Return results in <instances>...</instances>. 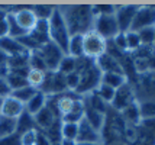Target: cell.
Returning a JSON list of instances; mask_svg holds the SVG:
<instances>
[{
	"label": "cell",
	"mask_w": 155,
	"mask_h": 145,
	"mask_svg": "<svg viewBox=\"0 0 155 145\" xmlns=\"http://www.w3.org/2000/svg\"><path fill=\"white\" fill-rule=\"evenodd\" d=\"M126 83H128V77L123 73H103L101 74V84H106L115 90L120 89Z\"/></svg>",
	"instance_id": "obj_18"
},
{
	"label": "cell",
	"mask_w": 155,
	"mask_h": 145,
	"mask_svg": "<svg viewBox=\"0 0 155 145\" xmlns=\"http://www.w3.org/2000/svg\"><path fill=\"white\" fill-rule=\"evenodd\" d=\"M152 47H154V48H155V38H154V45H152Z\"/></svg>",
	"instance_id": "obj_43"
},
{
	"label": "cell",
	"mask_w": 155,
	"mask_h": 145,
	"mask_svg": "<svg viewBox=\"0 0 155 145\" xmlns=\"http://www.w3.org/2000/svg\"><path fill=\"white\" fill-rule=\"evenodd\" d=\"M93 26L97 35H100L104 41H112L116 35L119 34V26H117V22H116L115 15H109V16H97L94 18L93 22Z\"/></svg>",
	"instance_id": "obj_5"
},
{
	"label": "cell",
	"mask_w": 155,
	"mask_h": 145,
	"mask_svg": "<svg viewBox=\"0 0 155 145\" xmlns=\"http://www.w3.org/2000/svg\"><path fill=\"white\" fill-rule=\"evenodd\" d=\"M138 36L141 39L142 47H152L154 45V38H155V26L154 28H145L138 31Z\"/></svg>",
	"instance_id": "obj_30"
},
{
	"label": "cell",
	"mask_w": 155,
	"mask_h": 145,
	"mask_svg": "<svg viewBox=\"0 0 155 145\" xmlns=\"http://www.w3.org/2000/svg\"><path fill=\"white\" fill-rule=\"evenodd\" d=\"M0 52L9 57H15V55H20V54H28V51L18 39L10 38V36H5L0 39Z\"/></svg>",
	"instance_id": "obj_13"
},
{
	"label": "cell",
	"mask_w": 155,
	"mask_h": 145,
	"mask_svg": "<svg viewBox=\"0 0 155 145\" xmlns=\"http://www.w3.org/2000/svg\"><path fill=\"white\" fill-rule=\"evenodd\" d=\"M78 83H80V74L71 73V74H67V76H65V86H67V90L75 91Z\"/></svg>",
	"instance_id": "obj_37"
},
{
	"label": "cell",
	"mask_w": 155,
	"mask_h": 145,
	"mask_svg": "<svg viewBox=\"0 0 155 145\" xmlns=\"http://www.w3.org/2000/svg\"><path fill=\"white\" fill-rule=\"evenodd\" d=\"M135 91H134V87L132 84H123L120 89H117L115 91V97L112 100V107L117 112H122L123 109H126L129 104H132L135 102Z\"/></svg>",
	"instance_id": "obj_9"
},
{
	"label": "cell",
	"mask_w": 155,
	"mask_h": 145,
	"mask_svg": "<svg viewBox=\"0 0 155 145\" xmlns=\"http://www.w3.org/2000/svg\"><path fill=\"white\" fill-rule=\"evenodd\" d=\"M75 145H104V144H94V142H77Z\"/></svg>",
	"instance_id": "obj_42"
},
{
	"label": "cell",
	"mask_w": 155,
	"mask_h": 145,
	"mask_svg": "<svg viewBox=\"0 0 155 145\" xmlns=\"http://www.w3.org/2000/svg\"><path fill=\"white\" fill-rule=\"evenodd\" d=\"M25 112V104L20 103L19 100H16L12 96H5L2 99L0 104V116L10 117V119H18V117Z\"/></svg>",
	"instance_id": "obj_11"
},
{
	"label": "cell",
	"mask_w": 155,
	"mask_h": 145,
	"mask_svg": "<svg viewBox=\"0 0 155 145\" xmlns=\"http://www.w3.org/2000/svg\"><path fill=\"white\" fill-rule=\"evenodd\" d=\"M16 132V119L0 116V138L9 137Z\"/></svg>",
	"instance_id": "obj_24"
},
{
	"label": "cell",
	"mask_w": 155,
	"mask_h": 145,
	"mask_svg": "<svg viewBox=\"0 0 155 145\" xmlns=\"http://www.w3.org/2000/svg\"><path fill=\"white\" fill-rule=\"evenodd\" d=\"M44 78H45V73L44 71H38V70H29L28 77H26L28 84L36 90H39V87L42 86Z\"/></svg>",
	"instance_id": "obj_27"
},
{
	"label": "cell",
	"mask_w": 155,
	"mask_h": 145,
	"mask_svg": "<svg viewBox=\"0 0 155 145\" xmlns=\"http://www.w3.org/2000/svg\"><path fill=\"white\" fill-rule=\"evenodd\" d=\"M122 119L126 125H138L142 120L141 117V110H139V102L135 100L132 104H129L126 109H123L120 112Z\"/></svg>",
	"instance_id": "obj_17"
},
{
	"label": "cell",
	"mask_w": 155,
	"mask_h": 145,
	"mask_svg": "<svg viewBox=\"0 0 155 145\" xmlns=\"http://www.w3.org/2000/svg\"><path fill=\"white\" fill-rule=\"evenodd\" d=\"M35 145H52V142L48 139V137L42 131L38 129V133H36V141H35Z\"/></svg>",
	"instance_id": "obj_40"
},
{
	"label": "cell",
	"mask_w": 155,
	"mask_h": 145,
	"mask_svg": "<svg viewBox=\"0 0 155 145\" xmlns=\"http://www.w3.org/2000/svg\"><path fill=\"white\" fill-rule=\"evenodd\" d=\"M142 87L147 90L148 94L155 96V71H148L142 77Z\"/></svg>",
	"instance_id": "obj_32"
},
{
	"label": "cell",
	"mask_w": 155,
	"mask_h": 145,
	"mask_svg": "<svg viewBox=\"0 0 155 145\" xmlns=\"http://www.w3.org/2000/svg\"><path fill=\"white\" fill-rule=\"evenodd\" d=\"M29 68L31 70H38V71H44V73H47V65H45V62L44 60L39 57V54L34 51V52H31L29 54Z\"/></svg>",
	"instance_id": "obj_33"
},
{
	"label": "cell",
	"mask_w": 155,
	"mask_h": 145,
	"mask_svg": "<svg viewBox=\"0 0 155 145\" xmlns=\"http://www.w3.org/2000/svg\"><path fill=\"white\" fill-rule=\"evenodd\" d=\"M61 12L65 19L70 35H84L91 31L94 22L91 6H68L61 9Z\"/></svg>",
	"instance_id": "obj_1"
},
{
	"label": "cell",
	"mask_w": 155,
	"mask_h": 145,
	"mask_svg": "<svg viewBox=\"0 0 155 145\" xmlns=\"http://www.w3.org/2000/svg\"><path fill=\"white\" fill-rule=\"evenodd\" d=\"M138 6L134 5H128V6H116V12H115V18L117 22V26L120 32H128L130 31L132 26V22L134 18L136 15Z\"/></svg>",
	"instance_id": "obj_10"
},
{
	"label": "cell",
	"mask_w": 155,
	"mask_h": 145,
	"mask_svg": "<svg viewBox=\"0 0 155 145\" xmlns=\"http://www.w3.org/2000/svg\"><path fill=\"white\" fill-rule=\"evenodd\" d=\"M55 119H60V117L55 116L54 113L51 112V109L47 107V104H45V107H42V109L34 116L36 129H39V131H47L48 128L55 122Z\"/></svg>",
	"instance_id": "obj_15"
},
{
	"label": "cell",
	"mask_w": 155,
	"mask_h": 145,
	"mask_svg": "<svg viewBox=\"0 0 155 145\" xmlns=\"http://www.w3.org/2000/svg\"><path fill=\"white\" fill-rule=\"evenodd\" d=\"M115 12H116V6H113V5H96V6H91V13H93L94 18L115 15Z\"/></svg>",
	"instance_id": "obj_34"
},
{
	"label": "cell",
	"mask_w": 155,
	"mask_h": 145,
	"mask_svg": "<svg viewBox=\"0 0 155 145\" xmlns=\"http://www.w3.org/2000/svg\"><path fill=\"white\" fill-rule=\"evenodd\" d=\"M45 104H47V94H44L42 91L38 90L32 96V99L25 104V112H28L29 115L35 116L42 107H45Z\"/></svg>",
	"instance_id": "obj_19"
},
{
	"label": "cell",
	"mask_w": 155,
	"mask_h": 145,
	"mask_svg": "<svg viewBox=\"0 0 155 145\" xmlns=\"http://www.w3.org/2000/svg\"><path fill=\"white\" fill-rule=\"evenodd\" d=\"M36 52H38L39 57L44 60L48 71H57L58 65H60V61L62 60V57L65 55V54H64L55 44H52V42H48L45 45H42Z\"/></svg>",
	"instance_id": "obj_6"
},
{
	"label": "cell",
	"mask_w": 155,
	"mask_h": 145,
	"mask_svg": "<svg viewBox=\"0 0 155 145\" xmlns=\"http://www.w3.org/2000/svg\"><path fill=\"white\" fill-rule=\"evenodd\" d=\"M36 133H38V129H32V131H28V132H25V133H22V135H20V144L22 145H35Z\"/></svg>",
	"instance_id": "obj_38"
},
{
	"label": "cell",
	"mask_w": 155,
	"mask_h": 145,
	"mask_svg": "<svg viewBox=\"0 0 155 145\" xmlns=\"http://www.w3.org/2000/svg\"><path fill=\"white\" fill-rule=\"evenodd\" d=\"M101 73L100 68L97 67L96 61L88 67L86 71H83L80 74V83L75 89V93L80 96V94H87V93H93L99 84L101 83Z\"/></svg>",
	"instance_id": "obj_4"
},
{
	"label": "cell",
	"mask_w": 155,
	"mask_h": 145,
	"mask_svg": "<svg viewBox=\"0 0 155 145\" xmlns=\"http://www.w3.org/2000/svg\"><path fill=\"white\" fill-rule=\"evenodd\" d=\"M9 10H10L9 13H12L15 22L18 23V26L22 31H25L26 34L34 31L38 19H36V16L31 7H10Z\"/></svg>",
	"instance_id": "obj_8"
},
{
	"label": "cell",
	"mask_w": 155,
	"mask_h": 145,
	"mask_svg": "<svg viewBox=\"0 0 155 145\" xmlns=\"http://www.w3.org/2000/svg\"><path fill=\"white\" fill-rule=\"evenodd\" d=\"M48 34H49V41L55 44L58 48L67 55L68 51V41H70V32H68L65 19L62 16L60 7H55L52 16L48 21Z\"/></svg>",
	"instance_id": "obj_2"
},
{
	"label": "cell",
	"mask_w": 155,
	"mask_h": 145,
	"mask_svg": "<svg viewBox=\"0 0 155 145\" xmlns=\"http://www.w3.org/2000/svg\"><path fill=\"white\" fill-rule=\"evenodd\" d=\"M84 119L91 128H94L99 132L104 128V124H106V115L90 107L88 104H86V109H84Z\"/></svg>",
	"instance_id": "obj_14"
},
{
	"label": "cell",
	"mask_w": 155,
	"mask_h": 145,
	"mask_svg": "<svg viewBox=\"0 0 155 145\" xmlns=\"http://www.w3.org/2000/svg\"><path fill=\"white\" fill-rule=\"evenodd\" d=\"M57 71L62 74V76H67V74H71V73H74L75 71V58L70 55H64L62 57V60L60 61V65H58V68Z\"/></svg>",
	"instance_id": "obj_26"
},
{
	"label": "cell",
	"mask_w": 155,
	"mask_h": 145,
	"mask_svg": "<svg viewBox=\"0 0 155 145\" xmlns=\"http://www.w3.org/2000/svg\"><path fill=\"white\" fill-rule=\"evenodd\" d=\"M60 144L61 145H75L77 142H75V141H68V139H61Z\"/></svg>",
	"instance_id": "obj_41"
},
{
	"label": "cell",
	"mask_w": 155,
	"mask_h": 145,
	"mask_svg": "<svg viewBox=\"0 0 155 145\" xmlns=\"http://www.w3.org/2000/svg\"><path fill=\"white\" fill-rule=\"evenodd\" d=\"M32 12L35 13L36 19L38 21H49V18L52 16L55 7L54 6H44V5H39V6H32Z\"/></svg>",
	"instance_id": "obj_29"
},
{
	"label": "cell",
	"mask_w": 155,
	"mask_h": 145,
	"mask_svg": "<svg viewBox=\"0 0 155 145\" xmlns=\"http://www.w3.org/2000/svg\"><path fill=\"white\" fill-rule=\"evenodd\" d=\"M115 89H112V87H109V86H106V84H99V87L93 91L96 96L99 97L100 100H103L106 104L112 103V100H113V97H115Z\"/></svg>",
	"instance_id": "obj_23"
},
{
	"label": "cell",
	"mask_w": 155,
	"mask_h": 145,
	"mask_svg": "<svg viewBox=\"0 0 155 145\" xmlns=\"http://www.w3.org/2000/svg\"><path fill=\"white\" fill-rule=\"evenodd\" d=\"M0 145H22L20 144V135L19 133H12L9 137L0 138Z\"/></svg>",
	"instance_id": "obj_39"
},
{
	"label": "cell",
	"mask_w": 155,
	"mask_h": 145,
	"mask_svg": "<svg viewBox=\"0 0 155 145\" xmlns=\"http://www.w3.org/2000/svg\"><path fill=\"white\" fill-rule=\"evenodd\" d=\"M75 142H94V144H103L101 138V132L96 131L94 128H91L86 122V119L83 117L81 122L78 124V135Z\"/></svg>",
	"instance_id": "obj_12"
},
{
	"label": "cell",
	"mask_w": 155,
	"mask_h": 145,
	"mask_svg": "<svg viewBox=\"0 0 155 145\" xmlns=\"http://www.w3.org/2000/svg\"><path fill=\"white\" fill-rule=\"evenodd\" d=\"M155 26V5L151 6H138L136 15L134 18L130 31L138 32L145 28H154Z\"/></svg>",
	"instance_id": "obj_7"
},
{
	"label": "cell",
	"mask_w": 155,
	"mask_h": 145,
	"mask_svg": "<svg viewBox=\"0 0 155 145\" xmlns=\"http://www.w3.org/2000/svg\"><path fill=\"white\" fill-rule=\"evenodd\" d=\"M9 25H7V9L0 7V39L7 36Z\"/></svg>",
	"instance_id": "obj_35"
},
{
	"label": "cell",
	"mask_w": 155,
	"mask_h": 145,
	"mask_svg": "<svg viewBox=\"0 0 155 145\" xmlns=\"http://www.w3.org/2000/svg\"><path fill=\"white\" fill-rule=\"evenodd\" d=\"M142 119H155V100H148L139 103Z\"/></svg>",
	"instance_id": "obj_31"
},
{
	"label": "cell",
	"mask_w": 155,
	"mask_h": 145,
	"mask_svg": "<svg viewBox=\"0 0 155 145\" xmlns=\"http://www.w3.org/2000/svg\"><path fill=\"white\" fill-rule=\"evenodd\" d=\"M78 135V124H62L61 122V139L77 141Z\"/></svg>",
	"instance_id": "obj_25"
},
{
	"label": "cell",
	"mask_w": 155,
	"mask_h": 145,
	"mask_svg": "<svg viewBox=\"0 0 155 145\" xmlns=\"http://www.w3.org/2000/svg\"><path fill=\"white\" fill-rule=\"evenodd\" d=\"M125 38H126V49H128L129 52H136L142 47L141 39L138 36V32L128 31V32H125Z\"/></svg>",
	"instance_id": "obj_28"
},
{
	"label": "cell",
	"mask_w": 155,
	"mask_h": 145,
	"mask_svg": "<svg viewBox=\"0 0 155 145\" xmlns=\"http://www.w3.org/2000/svg\"><path fill=\"white\" fill-rule=\"evenodd\" d=\"M67 55L73 57V58H80V57L84 55L83 54V35L81 34L71 35L70 36Z\"/></svg>",
	"instance_id": "obj_21"
},
{
	"label": "cell",
	"mask_w": 155,
	"mask_h": 145,
	"mask_svg": "<svg viewBox=\"0 0 155 145\" xmlns=\"http://www.w3.org/2000/svg\"><path fill=\"white\" fill-rule=\"evenodd\" d=\"M112 44H113L120 52H123V54L128 52V49H126V38H125V32H119V34L112 39Z\"/></svg>",
	"instance_id": "obj_36"
},
{
	"label": "cell",
	"mask_w": 155,
	"mask_h": 145,
	"mask_svg": "<svg viewBox=\"0 0 155 145\" xmlns=\"http://www.w3.org/2000/svg\"><path fill=\"white\" fill-rule=\"evenodd\" d=\"M38 90L34 89V87H31V86H25V87H22V89H18V90H12L10 93H9V96L15 97L16 100H19L20 103L26 104L32 96H34L35 93H36Z\"/></svg>",
	"instance_id": "obj_22"
},
{
	"label": "cell",
	"mask_w": 155,
	"mask_h": 145,
	"mask_svg": "<svg viewBox=\"0 0 155 145\" xmlns=\"http://www.w3.org/2000/svg\"><path fill=\"white\" fill-rule=\"evenodd\" d=\"M107 41H104L100 35L91 29L90 32L83 35V54L90 60H97L99 57L106 54Z\"/></svg>",
	"instance_id": "obj_3"
},
{
	"label": "cell",
	"mask_w": 155,
	"mask_h": 145,
	"mask_svg": "<svg viewBox=\"0 0 155 145\" xmlns=\"http://www.w3.org/2000/svg\"><path fill=\"white\" fill-rule=\"evenodd\" d=\"M32 129H36V125H35L34 116L29 115L28 112H23L18 119H16V133H25L28 131H32Z\"/></svg>",
	"instance_id": "obj_20"
},
{
	"label": "cell",
	"mask_w": 155,
	"mask_h": 145,
	"mask_svg": "<svg viewBox=\"0 0 155 145\" xmlns=\"http://www.w3.org/2000/svg\"><path fill=\"white\" fill-rule=\"evenodd\" d=\"M96 64L100 68L101 73H123L117 60H115L113 57L107 55V54H103L101 57H99L96 60Z\"/></svg>",
	"instance_id": "obj_16"
}]
</instances>
